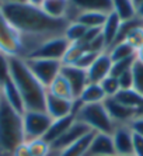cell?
<instances>
[{
    "label": "cell",
    "instance_id": "6da1fadb",
    "mask_svg": "<svg viewBox=\"0 0 143 156\" xmlns=\"http://www.w3.org/2000/svg\"><path fill=\"white\" fill-rule=\"evenodd\" d=\"M9 62H10V77L20 90L25 111H45L47 87L32 75L23 58L9 56Z\"/></svg>",
    "mask_w": 143,
    "mask_h": 156
},
{
    "label": "cell",
    "instance_id": "7a4b0ae2",
    "mask_svg": "<svg viewBox=\"0 0 143 156\" xmlns=\"http://www.w3.org/2000/svg\"><path fill=\"white\" fill-rule=\"evenodd\" d=\"M23 142H25L23 114L11 108L2 97L0 98V151L11 155V152Z\"/></svg>",
    "mask_w": 143,
    "mask_h": 156
},
{
    "label": "cell",
    "instance_id": "3957f363",
    "mask_svg": "<svg viewBox=\"0 0 143 156\" xmlns=\"http://www.w3.org/2000/svg\"><path fill=\"white\" fill-rule=\"evenodd\" d=\"M75 118L80 122H84L91 131L100 132V134L111 135L117 128V124L111 120V117L104 105V101L96 103V104H83L82 103L79 110L75 113Z\"/></svg>",
    "mask_w": 143,
    "mask_h": 156
},
{
    "label": "cell",
    "instance_id": "277c9868",
    "mask_svg": "<svg viewBox=\"0 0 143 156\" xmlns=\"http://www.w3.org/2000/svg\"><path fill=\"white\" fill-rule=\"evenodd\" d=\"M54 120L47 111H25L23 114V128H24L25 142L32 139L44 138Z\"/></svg>",
    "mask_w": 143,
    "mask_h": 156
},
{
    "label": "cell",
    "instance_id": "5b68a950",
    "mask_svg": "<svg viewBox=\"0 0 143 156\" xmlns=\"http://www.w3.org/2000/svg\"><path fill=\"white\" fill-rule=\"evenodd\" d=\"M0 52L7 56H21V35L10 24L0 7Z\"/></svg>",
    "mask_w": 143,
    "mask_h": 156
},
{
    "label": "cell",
    "instance_id": "8992f818",
    "mask_svg": "<svg viewBox=\"0 0 143 156\" xmlns=\"http://www.w3.org/2000/svg\"><path fill=\"white\" fill-rule=\"evenodd\" d=\"M28 69L32 75L40 80L45 87H48L59 75L62 69L61 61H52V59H38V58H28L24 59Z\"/></svg>",
    "mask_w": 143,
    "mask_h": 156
},
{
    "label": "cell",
    "instance_id": "52a82bcc",
    "mask_svg": "<svg viewBox=\"0 0 143 156\" xmlns=\"http://www.w3.org/2000/svg\"><path fill=\"white\" fill-rule=\"evenodd\" d=\"M97 11L110 14L112 13V0H69V7L66 13V21L73 23L80 13Z\"/></svg>",
    "mask_w": 143,
    "mask_h": 156
},
{
    "label": "cell",
    "instance_id": "ba28073f",
    "mask_svg": "<svg viewBox=\"0 0 143 156\" xmlns=\"http://www.w3.org/2000/svg\"><path fill=\"white\" fill-rule=\"evenodd\" d=\"M69 42L65 35L61 37H54L51 40H47L45 42L41 45L37 51H34L28 58H38V59H52V61H61L63 59L65 54L68 51ZM25 58V59H28Z\"/></svg>",
    "mask_w": 143,
    "mask_h": 156
},
{
    "label": "cell",
    "instance_id": "9c48e42d",
    "mask_svg": "<svg viewBox=\"0 0 143 156\" xmlns=\"http://www.w3.org/2000/svg\"><path fill=\"white\" fill-rule=\"evenodd\" d=\"M89 132H91V129L87 127L86 124L75 120V122L69 127V129L66 131L58 141H55L54 144L51 145L52 153H55V155L59 153L61 151H63L65 148H68V146H70L72 144H75V142H77L79 139H82L83 136L87 135Z\"/></svg>",
    "mask_w": 143,
    "mask_h": 156
},
{
    "label": "cell",
    "instance_id": "30bf717a",
    "mask_svg": "<svg viewBox=\"0 0 143 156\" xmlns=\"http://www.w3.org/2000/svg\"><path fill=\"white\" fill-rule=\"evenodd\" d=\"M112 142L117 156L132 155L133 153V132L129 127V124L117 125L114 132L111 134Z\"/></svg>",
    "mask_w": 143,
    "mask_h": 156
},
{
    "label": "cell",
    "instance_id": "8fae6325",
    "mask_svg": "<svg viewBox=\"0 0 143 156\" xmlns=\"http://www.w3.org/2000/svg\"><path fill=\"white\" fill-rule=\"evenodd\" d=\"M61 75L68 80L70 84L72 91L75 94V98H79L84 87L89 84V77H87V70L80 69L75 65H62Z\"/></svg>",
    "mask_w": 143,
    "mask_h": 156
},
{
    "label": "cell",
    "instance_id": "7c38bea8",
    "mask_svg": "<svg viewBox=\"0 0 143 156\" xmlns=\"http://www.w3.org/2000/svg\"><path fill=\"white\" fill-rule=\"evenodd\" d=\"M45 111L49 114V117L52 120H59V118L73 115V111H75V100H66V98L55 97V96L47 93Z\"/></svg>",
    "mask_w": 143,
    "mask_h": 156
},
{
    "label": "cell",
    "instance_id": "4fadbf2b",
    "mask_svg": "<svg viewBox=\"0 0 143 156\" xmlns=\"http://www.w3.org/2000/svg\"><path fill=\"white\" fill-rule=\"evenodd\" d=\"M104 105H105L108 114L111 117V120L114 121L117 125L129 124L136 117V110L121 104V103L117 101L114 97L105 98V100H104Z\"/></svg>",
    "mask_w": 143,
    "mask_h": 156
},
{
    "label": "cell",
    "instance_id": "5bb4252c",
    "mask_svg": "<svg viewBox=\"0 0 143 156\" xmlns=\"http://www.w3.org/2000/svg\"><path fill=\"white\" fill-rule=\"evenodd\" d=\"M112 59L108 52H103L98 55V58L94 61V63L87 69V77L89 83H101L105 77L111 75Z\"/></svg>",
    "mask_w": 143,
    "mask_h": 156
},
{
    "label": "cell",
    "instance_id": "9a60e30c",
    "mask_svg": "<svg viewBox=\"0 0 143 156\" xmlns=\"http://www.w3.org/2000/svg\"><path fill=\"white\" fill-rule=\"evenodd\" d=\"M87 156H117L111 135L96 132L90 144Z\"/></svg>",
    "mask_w": 143,
    "mask_h": 156
},
{
    "label": "cell",
    "instance_id": "2e32d148",
    "mask_svg": "<svg viewBox=\"0 0 143 156\" xmlns=\"http://www.w3.org/2000/svg\"><path fill=\"white\" fill-rule=\"evenodd\" d=\"M0 94L6 100V103L10 105L11 108H14L17 113L20 114L25 113V105L24 101H23L21 94H20V90L17 89L14 82L11 80V77L0 86Z\"/></svg>",
    "mask_w": 143,
    "mask_h": 156
},
{
    "label": "cell",
    "instance_id": "e0dca14e",
    "mask_svg": "<svg viewBox=\"0 0 143 156\" xmlns=\"http://www.w3.org/2000/svg\"><path fill=\"white\" fill-rule=\"evenodd\" d=\"M75 120H76L75 115H69V117H65V118L54 120V122H52V125L49 127L48 132L44 135V139H45L49 145H52L55 141H58V139L61 138L62 135L69 129V127L75 122Z\"/></svg>",
    "mask_w": 143,
    "mask_h": 156
},
{
    "label": "cell",
    "instance_id": "ac0fdd59",
    "mask_svg": "<svg viewBox=\"0 0 143 156\" xmlns=\"http://www.w3.org/2000/svg\"><path fill=\"white\" fill-rule=\"evenodd\" d=\"M121 20L117 17V14L114 13H110L104 23L103 28H101V34L104 37V41H105V45H107V51L115 44V40L118 37L119 33V27H121Z\"/></svg>",
    "mask_w": 143,
    "mask_h": 156
},
{
    "label": "cell",
    "instance_id": "d6986e66",
    "mask_svg": "<svg viewBox=\"0 0 143 156\" xmlns=\"http://www.w3.org/2000/svg\"><path fill=\"white\" fill-rule=\"evenodd\" d=\"M94 134H96L94 131L89 132V134L84 135L82 139H79V141L75 142V144H72L68 148H65L63 151H61V152L56 153L55 156H87V152H89L90 144L93 141Z\"/></svg>",
    "mask_w": 143,
    "mask_h": 156
},
{
    "label": "cell",
    "instance_id": "ffe728a7",
    "mask_svg": "<svg viewBox=\"0 0 143 156\" xmlns=\"http://www.w3.org/2000/svg\"><path fill=\"white\" fill-rule=\"evenodd\" d=\"M47 93L55 96V97L66 98V100H76L75 94H73V91H72L70 84L68 83V80L65 79L62 75H59V76L47 87Z\"/></svg>",
    "mask_w": 143,
    "mask_h": 156
},
{
    "label": "cell",
    "instance_id": "44dd1931",
    "mask_svg": "<svg viewBox=\"0 0 143 156\" xmlns=\"http://www.w3.org/2000/svg\"><path fill=\"white\" fill-rule=\"evenodd\" d=\"M105 98H107V96H105L100 83H89L84 87V90L82 91V94L79 96V100L83 104L103 103Z\"/></svg>",
    "mask_w": 143,
    "mask_h": 156
},
{
    "label": "cell",
    "instance_id": "7402d4cb",
    "mask_svg": "<svg viewBox=\"0 0 143 156\" xmlns=\"http://www.w3.org/2000/svg\"><path fill=\"white\" fill-rule=\"evenodd\" d=\"M69 7V0H45L41 6L49 17L56 20H66V13Z\"/></svg>",
    "mask_w": 143,
    "mask_h": 156
},
{
    "label": "cell",
    "instance_id": "603a6c76",
    "mask_svg": "<svg viewBox=\"0 0 143 156\" xmlns=\"http://www.w3.org/2000/svg\"><path fill=\"white\" fill-rule=\"evenodd\" d=\"M112 13L121 21H128L136 17V4L133 0H112Z\"/></svg>",
    "mask_w": 143,
    "mask_h": 156
},
{
    "label": "cell",
    "instance_id": "cb8c5ba5",
    "mask_svg": "<svg viewBox=\"0 0 143 156\" xmlns=\"http://www.w3.org/2000/svg\"><path fill=\"white\" fill-rule=\"evenodd\" d=\"M108 14L104 13H97V11H84L80 13L76 18V21L83 24L87 28H103L104 23L107 20Z\"/></svg>",
    "mask_w": 143,
    "mask_h": 156
},
{
    "label": "cell",
    "instance_id": "d4e9b609",
    "mask_svg": "<svg viewBox=\"0 0 143 156\" xmlns=\"http://www.w3.org/2000/svg\"><path fill=\"white\" fill-rule=\"evenodd\" d=\"M114 98L117 101H119L121 104L131 107V108L136 110L140 105V103L143 101V96L140 93L135 90V89H128V90H119L117 94L114 96Z\"/></svg>",
    "mask_w": 143,
    "mask_h": 156
},
{
    "label": "cell",
    "instance_id": "484cf974",
    "mask_svg": "<svg viewBox=\"0 0 143 156\" xmlns=\"http://www.w3.org/2000/svg\"><path fill=\"white\" fill-rule=\"evenodd\" d=\"M107 52L110 54L112 62L122 61V59H128V58H132V56H136V51L129 45L128 42H125V41L112 45Z\"/></svg>",
    "mask_w": 143,
    "mask_h": 156
},
{
    "label": "cell",
    "instance_id": "4316f807",
    "mask_svg": "<svg viewBox=\"0 0 143 156\" xmlns=\"http://www.w3.org/2000/svg\"><path fill=\"white\" fill-rule=\"evenodd\" d=\"M87 27H84L83 24L77 21H73V23H69L66 30H65V38L69 41L70 44L73 42H82V40L84 38L87 33Z\"/></svg>",
    "mask_w": 143,
    "mask_h": 156
},
{
    "label": "cell",
    "instance_id": "83f0119b",
    "mask_svg": "<svg viewBox=\"0 0 143 156\" xmlns=\"http://www.w3.org/2000/svg\"><path fill=\"white\" fill-rule=\"evenodd\" d=\"M84 51H86V48H84L83 44L80 42L70 44L63 59H62V65H76V62L79 61V58L84 54Z\"/></svg>",
    "mask_w": 143,
    "mask_h": 156
},
{
    "label": "cell",
    "instance_id": "f1b7e54d",
    "mask_svg": "<svg viewBox=\"0 0 143 156\" xmlns=\"http://www.w3.org/2000/svg\"><path fill=\"white\" fill-rule=\"evenodd\" d=\"M27 144H28V148L31 151L32 156H51L52 155L51 145L44 138L32 139V141H28Z\"/></svg>",
    "mask_w": 143,
    "mask_h": 156
},
{
    "label": "cell",
    "instance_id": "f546056e",
    "mask_svg": "<svg viewBox=\"0 0 143 156\" xmlns=\"http://www.w3.org/2000/svg\"><path fill=\"white\" fill-rule=\"evenodd\" d=\"M135 61H136V56H132V58H128V59H122V61L112 62L111 76L118 77V76H121L122 73L131 70L132 69V66H133V63H135Z\"/></svg>",
    "mask_w": 143,
    "mask_h": 156
},
{
    "label": "cell",
    "instance_id": "4dcf8cb0",
    "mask_svg": "<svg viewBox=\"0 0 143 156\" xmlns=\"http://www.w3.org/2000/svg\"><path fill=\"white\" fill-rule=\"evenodd\" d=\"M125 42H128L135 51H138L140 47H143V26L133 28L132 31L126 35Z\"/></svg>",
    "mask_w": 143,
    "mask_h": 156
},
{
    "label": "cell",
    "instance_id": "1f68e13d",
    "mask_svg": "<svg viewBox=\"0 0 143 156\" xmlns=\"http://www.w3.org/2000/svg\"><path fill=\"white\" fill-rule=\"evenodd\" d=\"M132 75H133V89L143 96V63L135 61V63L132 66Z\"/></svg>",
    "mask_w": 143,
    "mask_h": 156
},
{
    "label": "cell",
    "instance_id": "d6a6232c",
    "mask_svg": "<svg viewBox=\"0 0 143 156\" xmlns=\"http://www.w3.org/2000/svg\"><path fill=\"white\" fill-rule=\"evenodd\" d=\"M101 87H103L104 93H105V96L107 97H114L117 93L119 91V84H118V79L114 76H110L105 77V79L101 82Z\"/></svg>",
    "mask_w": 143,
    "mask_h": 156
},
{
    "label": "cell",
    "instance_id": "836d02e7",
    "mask_svg": "<svg viewBox=\"0 0 143 156\" xmlns=\"http://www.w3.org/2000/svg\"><path fill=\"white\" fill-rule=\"evenodd\" d=\"M98 55L100 54H96V52H91V51H84V54L79 58V61L76 62L75 66H77V68H80V69L87 70L90 66L94 63V61L98 58Z\"/></svg>",
    "mask_w": 143,
    "mask_h": 156
},
{
    "label": "cell",
    "instance_id": "e575fe53",
    "mask_svg": "<svg viewBox=\"0 0 143 156\" xmlns=\"http://www.w3.org/2000/svg\"><path fill=\"white\" fill-rule=\"evenodd\" d=\"M7 79H10V62L7 55L0 52V86Z\"/></svg>",
    "mask_w": 143,
    "mask_h": 156
},
{
    "label": "cell",
    "instance_id": "d590c367",
    "mask_svg": "<svg viewBox=\"0 0 143 156\" xmlns=\"http://www.w3.org/2000/svg\"><path fill=\"white\" fill-rule=\"evenodd\" d=\"M118 79V84H119V90H128V89H133V75H132V69L128 72L122 73L121 76L117 77Z\"/></svg>",
    "mask_w": 143,
    "mask_h": 156
},
{
    "label": "cell",
    "instance_id": "8d00e7d4",
    "mask_svg": "<svg viewBox=\"0 0 143 156\" xmlns=\"http://www.w3.org/2000/svg\"><path fill=\"white\" fill-rule=\"evenodd\" d=\"M129 127H131L133 134L143 136V117H135V118L129 122Z\"/></svg>",
    "mask_w": 143,
    "mask_h": 156
},
{
    "label": "cell",
    "instance_id": "74e56055",
    "mask_svg": "<svg viewBox=\"0 0 143 156\" xmlns=\"http://www.w3.org/2000/svg\"><path fill=\"white\" fill-rule=\"evenodd\" d=\"M133 155L143 156V136L133 134Z\"/></svg>",
    "mask_w": 143,
    "mask_h": 156
},
{
    "label": "cell",
    "instance_id": "f35d334b",
    "mask_svg": "<svg viewBox=\"0 0 143 156\" xmlns=\"http://www.w3.org/2000/svg\"><path fill=\"white\" fill-rule=\"evenodd\" d=\"M10 156H32V153L28 148V144H27V142H23L21 145H18L17 148L11 152Z\"/></svg>",
    "mask_w": 143,
    "mask_h": 156
},
{
    "label": "cell",
    "instance_id": "ab89813d",
    "mask_svg": "<svg viewBox=\"0 0 143 156\" xmlns=\"http://www.w3.org/2000/svg\"><path fill=\"white\" fill-rule=\"evenodd\" d=\"M17 3H27V0H0V6L2 4H17Z\"/></svg>",
    "mask_w": 143,
    "mask_h": 156
},
{
    "label": "cell",
    "instance_id": "60d3db41",
    "mask_svg": "<svg viewBox=\"0 0 143 156\" xmlns=\"http://www.w3.org/2000/svg\"><path fill=\"white\" fill-rule=\"evenodd\" d=\"M136 61L143 63V47H140L138 51H136Z\"/></svg>",
    "mask_w": 143,
    "mask_h": 156
},
{
    "label": "cell",
    "instance_id": "b9f144b4",
    "mask_svg": "<svg viewBox=\"0 0 143 156\" xmlns=\"http://www.w3.org/2000/svg\"><path fill=\"white\" fill-rule=\"evenodd\" d=\"M136 16L140 17V18H143V2L136 6Z\"/></svg>",
    "mask_w": 143,
    "mask_h": 156
},
{
    "label": "cell",
    "instance_id": "7bdbcfd3",
    "mask_svg": "<svg viewBox=\"0 0 143 156\" xmlns=\"http://www.w3.org/2000/svg\"><path fill=\"white\" fill-rule=\"evenodd\" d=\"M44 2H45V0H27V3L32 4V6H37V7H41Z\"/></svg>",
    "mask_w": 143,
    "mask_h": 156
},
{
    "label": "cell",
    "instance_id": "ee69618b",
    "mask_svg": "<svg viewBox=\"0 0 143 156\" xmlns=\"http://www.w3.org/2000/svg\"><path fill=\"white\" fill-rule=\"evenodd\" d=\"M136 117H143V101L140 103V105L136 108Z\"/></svg>",
    "mask_w": 143,
    "mask_h": 156
},
{
    "label": "cell",
    "instance_id": "f6af8a7d",
    "mask_svg": "<svg viewBox=\"0 0 143 156\" xmlns=\"http://www.w3.org/2000/svg\"><path fill=\"white\" fill-rule=\"evenodd\" d=\"M142 2H143V0H133V3H135L136 6H138V4H139V3H142Z\"/></svg>",
    "mask_w": 143,
    "mask_h": 156
},
{
    "label": "cell",
    "instance_id": "bcb514c9",
    "mask_svg": "<svg viewBox=\"0 0 143 156\" xmlns=\"http://www.w3.org/2000/svg\"><path fill=\"white\" fill-rule=\"evenodd\" d=\"M124 156H135V155H133V153H132V155H124Z\"/></svg>",
    "mask_w": 143,
    "mask_h": 156
},
{
    "label": "cell",
    "instance_id": "7dc6e473",
    "mask_svg": "<svg viewBox=\"0 0 143 156\" xmlns=\"http://www.w3.org/2000/svg\"><path fill=\"white\" fill-rule=\"evenodd\" d=\"M0 98H2V96H0Z\"/></svg>",
    "mask_w": 143,
    "mask_h": 156
}]
</instances>
